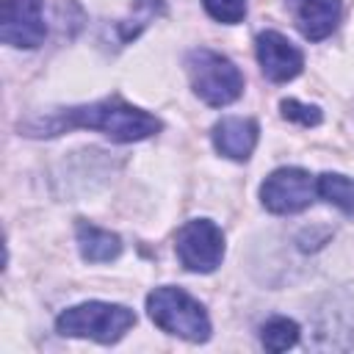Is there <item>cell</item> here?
<instances>
[{
	"mask_svg": "<svg viewBox=\"0 0 354 354\" xmlns=\"http://www.w3.org/2000/svg\"><path fill=\"white\" fill-rule=\"evenodd\" d=\"M75 127L83 130H100L113 141H144L149 136H155L163 124L155 113L141 111L130 102H124L122 97H105L88 105H72V108H58V111H47L41 116L25 119L19 124V130L25 136L33 138H53L61 133H69Z\"/></svg>",
	"mask_w": 354,
	"mask_h": 354,
	"instance_id": "cell-1",
	"label": "cell"
},
{
	"mask_svg": "<svg viewBox=\"0 0 354 354\" xmlns=\"http://www.w3.org/2000/svg\"><path fill=\"white\" fill-rule=\"evenodd\" d=\"M147 313L158 329L177 335L183 340L205 343L210 337V318L205 307L183 288H174V285L155 288L147 296Z\"/></svg>",
	"mask_w": 354,
	"mask_h": 354,
	"instance_id": "cell-2",
	"label": "cell"
},
{
	"mask_svg": "<svg viewBox=\"0 0 354 354\" xmlns=\"http://www.w3.org/2000/svg\"><path fill=\"white\" fill-rule=\"evenodd\" d=\"M136 324V313L124 304L111 301H83L64 310L55 318V329L64 337H88L97 343H116Z\"/></svg>",
	"mask_w": 354,
	"mask_h": 354,
	"instance_id": "cell-3",
	"label": "cell"
},
{
	"mask_svg": "<svg viewBox=\"0 0 354 354\" xmlns=\"http://www.w3.org/2000/svg\"><path fill=\"white\" fill-rule=\"evenodd\" d=\"M185 69L191 75L194 94L213 108L230 105L243 94L241 69L227 55H221L210 47H194L185 55Z\"/></svg>",
	"mask_w": 354,
	"mask_h": 354,
	"instance_id": "cell-4",
	"label": "cell"
},
{
	"mask_svg": "<svg viewBox=\"0 0 354 354\" xmlns=\"http://www.w3.org/2000/svg\"><path fill=\"white\" fill-rule=\"evenodd\" d=\"M174 252L183 268L196 274H210L224 257V232L210 218H191L177 230Z\"/></svg>",
	"mask_w": 354,
	"mask_h": 354,
	"instance_id": "cell-5",
	"label": "cell"
},
{
	"mask_svg": "<svg viewBox=\"0 0 354 354\" xmlns=\"http://www.w3.org/2000/svg\"><path fill=\"white\" fill-rule=\"evenodd\" d=\"M315 196H318L315 180L310 177V171H304L299 166H282V169L271 171L266 177V183L260 185L263 207L277 216L299 213V210L310 207Z\"/></svg>",
	"mask_w": 354,
	"mask_h": 354,
	"instance_id": "cell-6",
	"label": "cell"
},
{
	"mask_svg": "<svg viewBox=\"0 0 354 354\" xmlns=\"http://www.w3.org/2000/svg\"><path fill=\"white\" fill-rule=\"evenodd\" d=\"M47 22L41 0H3L0 3V41L8 47L33 50L44 41Z\"/></svg>",
	"mask_w": 354,
	"mask_h": 354,
	"instance_id": "cell-7",
	"label": "cell"
},
{
	"mask_svg": "<svg viewBox=\"0 0 354 354\" xmlns=\"http://www.w3.org/2000/svg\"><path fill=\"white\" fill-rule=\"evenodd\" d=\"M254 50H257V61H260L263 75L274 83H288L304 69L301 50L288 36H282L279 30H263L254 41Z\"/></svg>",
	"mask_w": 354,
	"mask_h": 354,
	"instance_id": "cell-8",
	"label": "cell"
},
{
	"mask_svg": "<svg viewBox=\"0 0 354 354\" xmlns=\"http://www.w3.org/2000/svg\"><path fill=\"white\" fill-rule=\"evenodd\" d=\"M260 138V127L249 116H224L213 124V147L230 160H246Z\"/></svg>",
	"mask_w": 354,
	"mask_h": 354,
	"instance_id": "cell-9",
	"label": "cell"
},
{
	"mask_svg": "<svg viewBox=\"0 0 354 354\" xmlns=\"http://www.w3.org/2000/svg\"><path fill=\"white\" fill-rule=\"evenodd\" d=\"M290 6H293L296 25H299L301 36L310 41H321V39L332 36V30L337 28L340 14H343L340 0H290Z\"/></svg>",
	"mask_w": 354,
	"mask_h": 354,
	"instance_id": "cell-10",
	"label": "cell"
},
{
	"mask_svg": "<svg viewBox=\"0 0 354 354\" xmlns=\"http://www.w3.org/2000/svg\"><path fill=\"white\" fill-rule=\"evenodd\" d=\"M75 235H77V249H80L83 260H88V263H111L122 254V238L111 230H102V227L86 221V218L77 221Z\"/></svg>",
	"mask_w": 354,
	"mask_h": 354,
	"instance_id": "cell-11",
	"label": "cell"
},
{
	"mask_svg": "<svg viewBox=\"0 0 354 354\" xmlns=\"http://www.w3.org/2000/svg\"><path fill=\"white\" fill-rule=\"evenodd\" d=\"M315 188H318V196L324 202L335 205L346 216H354V180L351 177L326 171V174H321L315 180Z\"/></svg>",
	"mask_w": 354,
	"mask_h": 354,
	"instance_id": "cell-12",
	"label": "cell"
},
{
	"mask_svg": "<svg viewBox=\"0 0 354 354\" xmlns=\"http://www.w3.org/2000/svg\"><path fill=\"white\" fill-rule=\"evenodd\" d=\"M296 340H299V324L290 318L277 315L260 326V343H263V348H268L274 354L288 351L290 346H296Z\"/></svg>",
	"mask_w": 354,
	"mask_h": 354,
	"instance_id": "cell-13",
	"label": "cell"
},
{
	"mask_svg": "<svg viewBox=\"0 0 354 354\" xmlns=\"http://www.w3.org/2000/svg\"><path fill=\"white\" fill-rule=\"evenodd\" d=\"M205 11L224 25H238L246 17V0H202Z\"/></svg>",
	"mask_w": 354,
	"mask_h": 354,
	"instance_id": "cell-14",
	"label": "cell"
},
{
	"mask_svg": "<svg viewBox=\"0 0 354 354\" xmlns=\"http://www.w3.org/2000/svg\"><path fill=\"white\" fill-rule=\"evenodd\" d=\"M282 116L290 119V122H299L304 127H315L321 122V111L315 105H304L299 100H282Z\"/></svg>",
	"mask_w": 354,
	"mask_h": 354,
	"instance_id": "cell-15",
	"label": "cell"
}]
</instances>
